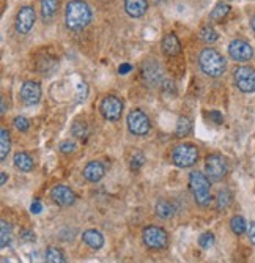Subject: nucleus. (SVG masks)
Wrapping results in <instances>:
<instances>
[{
    "instance_id": "72a5a7b5",
    "label": "nucleus",
    "mask_w": 255,
    "mask_h": 263,
    "mask_svg": "<svg viewBox=\"0 0 255 263\" xmlns=\"http://www.w3.org/2000/svg\"><path fill=\"white\" fill-rule=\"evenodd\" d=\"M87 93H88V87L85 82H79L78 84V101H84L85 98H87Z\"/></svg>"
},
{
    "instance_id": "423d86ee",
    "label": "nucleus",
    "mask_w": 255,
    "mask_h": 263,
    "mask_svg": "<svg viewBox=\"0 0 255 263\" xmlns=\"http://www.w3.org/2000/svg\"><path fill=\"white\" fill-rule=\"evenodd\" d=\"M128 128L134 136H145L152 128L150 118L140 109H134L128 114Z\"/></svg>"
},
{
    "instance_id": "f03ea898",
    "label": "nucleus",
    "mask_w": 255,
    "mask_h": 263,
    "mask_svg": "<svg viewBox=\"0 0 255 263\" xmlns=\"http://www.w3.org/2000/svg\"><path fill=\"white\" fill-rule=\"evenodd\" d=\"M198 67L206 76L219 78V76L226 73L227 63H226V59L222 57L216 49L206 48V49L202 51L200 56H198Z\"/></svg>"
},
{
    "instance_id": "4be33fe9",
    "label": "nucleus",
    "mask_w": 255,
    "mask_h": 263,
    "mask_svg": "<svg viewBox=\"0 0 255 263\" xmlns=\"http://www.w3.org/2000/svg\"><path fill=\"white\" fill-rule=\"evenodd\" d=\"M46 263H66L65 254L63 250L56 247V246H50L46 250Z\"/></svg>"
},
{
    "instance_id": "79ce46f5",
    "label": "nucleus",
    "mask_w": 255,
    "mask_h": 263,
    "mask_svg": "<svg viewBox=\"0 0 255 263\" xmlns=\"http://www.w3.org/2000/svg\"><path fill=\"white\" fill-rule=\"evenodd\" d=\"M252 29H254V32H255V15H254V18H252Z\"/></svg>"
},
{
    "instance_id": "412c9836",
    "label": "nucleus",
    "mask_w": 255,
    "mask_h": 263,
    "mask_svg": "<svg viewBox=\"0 0 255 263\" xmlns=\"http://www.w3.org/2000/svg\"><path fill=\"white\" fill-rule=\"evenodd\" d=\"M156 214L162 219H168L175 214V206L168 200H159L156 203Z\"/></svg>"
},
{
    "instance_id": "f3484780",
    "label": "nucleus",
    "mask_w": 255,
    "mask_h": 263,
    "mask_svg": "<svg viewBox=\"0 0 255 263\" xmlns=\"http://www.w3.org/2000/svg\"><path fill=\"white\" fill-rule=\"evenodd\" d=\"M82 241L94 250H98L104 246V236L101 235V232H98V230H94V228L85 230L82 233Z\"/></svg>"
},
{
    "instance_id": "ea45409f",
    "label": "nucleus",
    "mask_w": 255,
    "mask_h": 263,
    "mask_svg": "<svg viewBox=\"0 0 255 263\" xmlns=\"http://www.w3.org/2000/svg\"><path fill=\"white\" fill-rule=\"evenodd\" d=\"M22 238L27 239V241H35V235L28 232V230H26V232H22Z\"/></svg>"
},
{
    "instance_id": "9d476101",
    "label": "nucleus",
    "mask_w": 255,
    "mask_h": 263,
    "mask_svg": "<svg viewBox=\"0 0 255 263\" xmlns=\"http://www.w3.org/2000/svg\"><path fill=\"white\" fill-rule=\"evenodd\" d=\"M14 26H16V30L19 32V34H22V35L28 34L32 27L35 26V10L28 5L20 8L16 15Z\"/></svg>"
},
{
    "instance_id": "7ed1b4c3",
    "label": "nucleus",
    "mask_w": 255,
    "mask_h": 263,
    "mask_svg": "<svg viewBox=\"0 0 255 263\" xmlns=\"http://www.w3.org/2000/svg\"><path fill=\"white\" fill-rule=\"evenodd\" d=\"M189 188L194 195V200L200 206H208L211 203V186L210 180L204 172L194 170L189 175Z\"/></svg>"
},
{
    "instance_id": "1a4fd4ad",
    "label": "nucleus",
    "mask_w": 255,
    "mask_h": 263,
    "mask_svg": "<svg viewBox=\"0 0 255 263\" xmlns=\"http://www.w3.org/2000/svg\"><path fill=\"white\" fill-rule=\"evenodd\" d=\"M233 79L242 93L255 92V70L250 67H238L233 73Z\"/></svg>"
},
{
    "instance_id": "6e6552de",
    "label": "nucleus",
    "mask_w": 255,
    "mask_h": 263,
    "mask_svg": "<svg viewBox=\"0 0 255 263\" xmlns=\"http://www.w3.org/2000/svg\"><path fill=\"white\" fill-rule=\"evenodd\" d=\"M100 111L106 120L116 122V120L122 118V114H123V101L120 98L109 95V96L102 98V101L100 104Z\"/></svg>"
},
{
    "instance_id": "e433bc0d",
    "label": "nucleus",
    "mask_w": 255,
    "mask_h": 263,
    "mask_svg": "<svg viewBox=\"0 0 255 263\" xmlns=\"http://www.w3.org/2000/svg\"><path fill=\"white\" fill-rule=\"evenodd\" d=\"M41 203L38 202V200H35L34 203H32V206H30V211L32 213H35V214H38V213H41Z\"/></svg>"
},
{
    "instance_id": "a19ab883",
    "label": "nucleus",
    "mask_w": 255,
    "mask_h": 263,
    "mask_svg": "<svg viewBox=\"0 0 255 263\" xmlns=\"http://www.w3.org/2000/svg\"><path fill=\"white\" fill-rule=\"evenodd\" d=\"M6 178H8V177H6V173L2 172V180H0V184H5V183H6Z\"/></svg>"
},
{
    "instance_id": "dca6fc26",
    "label": "nucleus",
    "mask_w": 255,
    "mask_h": 263,
    "mask_svg": "<svg viewBox=\"0 0 255 263\" xmlns=\"http://www.w3.org/2000/svg\"><path fill=\"white\" fill-rule=\"evenodd\" d=\"M124 10L131 18H142L148 10V2L146 0H124Z\"/></svg>"
},
{
    "instance_id": "c85d7f7f",
    "label": "nucleus",
    "mask_w": 255,
    "mask_h": 263,
    "mask_svg": "<svg viewBox=\"0 0 255 263\" xmlns=\"http://www.w3.org/2000/svg\"><path fill=\"white\" fill-rule=\"evenodd\" d=\"M200 38L204 40L205 43H210L211 45V43H214L218 40V34L212 27L205 26V27H202V30H200Z\"/></svg>"
},
{
    "instance_id": "aec40b11",
    "label": "nucleus",
    "mask_w": 255,
    "mask_h": 263,
    "mask_svg": "<svg viewBox=\"0 0 255 263\" xmlns=\"http://www.w3.org/2000/svg\"><path fill=\"white\" fill-rule=\"evenodd\" d=\"M58 10V0H41V16L44 21H49Z\"/></svg>"
},
{
    "instance_id": "ddd939ff",
    "label": "nucleus",
    "mask_w": 255,
    "mask_h": 263,
    "mask_svg": "<svg viewBox=\"0 0 255 263\" xmlns=\"http://www.w3.org/2000/svg\"><path fill=\"white\" fill-rule=\"evenodd\" d=\"M50 197L58 206H71L76 202V194L63 184H57L50 189Z\"/></svg>"
},
{
    "instance_id": "7c9ffc66",
    "label": "nucleus",
    "mask_w": 255,
    "mask_h": 263,
    "mask_svg": "<svg viewBox=\"0 0 255 263\" xmlns=\"http://www.w3.org/2000/svg\"><path fill=\"white\" fill-rule=\"evenodd\" d=\"M198 244L202 246V249H210L212 244H214V235H212L211 232H205L204 235H200Z\"/></svg>"
},
{
    "instance_id": "20e7f679",
    "label": "nucleus",
    "mask_w": 255,
    "mask_h": 263,
    "mask_svg": "<svg viewBox=\"0 0 255 263\" xmlns=\"http://www.w3.org/2000/svg\"><path fill=\"white\" fill-rule=\"evenodd\" d=\"M198 161V150L192 144L176 145L172 151V162L178 167H190Z\"/></svg>"
},
{
    "instance_id": "58836bf2",
    "label": "nucleus",
    "mask_w": 255,
    "mask_h": 263,
    "mask_svg": "<svg viewBox=\"0 0 255 263\" xmlns=\"http://www.w3.org/2000/svg\"><path fill=\"white\" fill-rule=\"evenodd\" d=\"M130 71H131V65H128V63L122 65V67L118 68V73L120 74H126V73H130Z\"/></svg>"
},
{
    "instance_id": "b1692460",
    "label": "nucleus",
    "mask_w": 255,
    "mask_h": 263,
    "mask_svg": "<svg viewBox=\"0 0 255 263\" xmlns=\"http://www.w3.org/2000/svg\"><path fill=\"white\" fill-rule=\"evenodd\" d=\"M190 131H192V122L188 118V117H180L178 123H176V137H184L188 134H190Z\"/></svg>"
},
{
    "instance_id": "f704fd0d",
    "label": "nucleus",
    "mask_w": 255,
    "mask_h": 263,
    "mask_svg": "<svg viewBox=\"0 0 255 263\" xmlns=\"http://www.w3.org/2000/svg\"><path fill=\"white\" fill-rule=\"evenodd\" d=\"M74 150H76V144L74 142H71V140H65V142H62V145H60V151L62 153H72Z\"/></svg>"
},
{
    "instance_id": "a211bd4d",
    "label": "nucleus",
    "mask_w": 255,
    "mask_h": 263,
    "mask_svg": "<svg viewBox=\"0 0 255 263\" xmlns=\"http://www.w3.org/2000/svg\"><path fill=\"white\" fill-rule=\"evenodd\" d=\"M162 49L167 56H176L182 51V45H180V40L175 34H168L162 40Z\"/></svg>"
},
{
    "instance_id": "f8f14e48",
    "label": "nucleus",
    "mask_w": 255,
    "mask_h": 263,
    "mask_svg": "<svg viewBox=\"0 0 255 263\" xmlns=\"http://www.w3.org/2000/svg\"><path fill=\"white\" fill-rule=\"evenodd\" d=\"M20 100L27 106H34L41 100V87L38 82L26 81L20 87Z\"/></svg>"
},
{
    "instance_id": "393cba45",
    "label": "nucleus",
    "mask_w": 255,
    "mask_h": 263,
    "mask_svg": "<svg viewBox=\"0 0 255 263\" xmlns=\"http://www.w3.org/2000/svg\"><path fill=\"white\" fill-rule=\"evenodd\" d=\"M230 228L233 233L236 235H242L244 232L248 230V224H246V219L242 216H233L232 221H230Z\"/></svg>"
},
{
    "instance_id": "5701e85b",
    "label": "nucleus",
    "mask_w": 255,
    "mask_h": 263,
    "mask_svg": "<svg viewBox=\"0 0 255 263\" xmlns=\"http://www.w3.org/2000/svg\"><path fill=\"white\" fill-rule=\"evenodd\" d=\"M10 145H12V140H10L8 129L2 128V129H0V159H2V161L8 156Z\"/></svg>"
},
{
    "instance_id": "6ab92c4d",
    "label": "nucleus",
    "mask_w": 255,
    "mask_h": 263,
    "mask_svg": "<svg viewBox=\"0 0 255 263\" xmlns=\"http://www.w3.org/2000/svg\"><path fill=\"white\" fill-rule=\"evenodd\" d=\"M14 166L20 170V172H32L34 170V159L30 158V155L24 151H19L14 155Z\"/></svg>"
},
{
    "instance_id": "2eb2a0df",
    "label": "nucleus",
    "mask_w": 255,
    "mask_h": 263,
    "mask_svg": "<svg viewBox=\"0 0 255 263\" xmlns=\"http://www.w3.org/2000/svg\"><path fill=\"white\" fill-rule=\"evenodd\" d=\"M104 173H106V169L102 166V162L100 161H92L84 167V178L92 183L100 181L104 177Z\"/></svg>"
},
{
    "instance_id": "cd10ccee",
    "label": "nucleus",
    "mask_w": 255,
    "mask_h": 263,
    "mask_svg": "<svg viewBox=\"0 0 255 263\" xmlns=\"http://www.w3.org/2000/svg\"><path fill=\"white\" fill-rule=\"evenodd\" d=\"M230 202H232V194H230V191H227V189L219 191V194H218V197H216L218 210H226V208L230 205Z\"/></svg>"
},
{
    "instance_id": "2f4dec72",
    "label": "nucleus",
    "mask_w": 255,
    "mask_h": 263,
    "mask_svg": "<svg viewBox=\"0 0 255 263\" xmlns=\"http://www.w3.org/2000/svg\"><path fill=\"white\" fill-rule=\"evenodd\" d=\"M72 133H74V136L84 139L85 136H87V126H85V123H82V122H76L72 125Z\"/></svg>"
},
{
    "instance_id": "a878e982",
    "label": "nucleus",
    "mask_w": 255,
    "mask_h": 263,
    "mask_svg": "<svg viewBox=\"0 0 255 263\" xmlns=\"http://www.w3.org/2000/svg\"><path fill=\"white\" fill-rule=\"evenodd\" d=\"M0 228H2V232H0V244H2V247H6L10 244V239H12L13 228L5 221V219L0 221Z\"/></svg>"
},
{
    "instance_id": "c9c22d12",
    "label": "nucleus",
    "mask_w": 255,
    "mask_h": 263,
    "mask_svg": "<svg viewBox=\"0 0 255 263\" xmlns=\"http://www.w3.org/2000/svg\"><path fill=\"white\" fill-rule=\"evenodd\" d=\"M248 236L250 239V243L255 246V222H250L248 227Z\"/></svg>"
},
{
    "instance_id": "9b49d317",
    "label": "nucleus",
    "mask_w": 255,
    "mask_h": 263,
    "mask_svg": "<svg viewBox=\"0 0 255 263\" xmlns=\"http://www.w3.org/2000/svg\"><path fill=\"white\" fill-rule=\"evenodd\" d=\"M228 54L233 60L236 62H248L254 57V49L248 41L242 40H233L228 45Z\"/></svg>"
},
{
    "instance_id": "f257e3e1",
    "label": "nucleus",
    "mask_w": 255,
    "mask_h": 263,
    "mask_svg": "<svg viewBox=\"0 0 255 263\" xmlns=\"http://www.w3.org/2000/svg\"><path fill=\"white\" fill-rule=\"evenodd\" d=\"M92 10L82 0H71L65 10V23L66 27L72 32H80L90 24Z\"/></svg>"
},
{
    "instance_id": "4c0bfd02",
    "label": "nucleus",
    "mask_w": 255,
    "mask_h": 263,
    "mask_svg": "<svg viewBox=\"0 0 255 263\" xmlns=\"http://www.w3.org/2000/svg\"><path fill=\"white\" fill-rule=\"evenodd\" d=\"M210 115H211L212 118H214V122H216V123H219V125H220L222 122H224V118H222V115H220L219 112H211Z\"/></svg>"
},
{
    "instance_id": "473e14b6",
    "label": "nucleus",
    "mask_w": 255,
    "mask_h": 263,
    "mask_svg": "<svg viewBox=\"0 0 255 263\" xmlns=\"http://www.w3.org/2000/svg\"><path fill=\"white\" fill-rule=\"evenodd\" d=\"M14 126H16V129L18 131H20V133H24V131H27L28 129V122H27V118H24V117H16L14 118Z\"/></svg>"
},
{
    "instance_id": "4468645a",
    "label": "nucleus",
    "mask_w": 255,
    "mask_h": 263,
    "mask_svg": "<svg viewBox=\"0 0 255 263\" xmlns=\"http://www.w3.org/2000/svg\"><path fill=\"white\" fill-rule=\"evenodd\" d=\"M142 76H144L145 84L158 85V84H161V81H162V70L154 60H148V62L144 63V67H142Z\"/></svg>"
},
{
    "instance_id": "39448f33",
    "label": "nucleus",
    "mask_w": 255,
    "mask_h": 263,
    "mask_svg": "<svg viewBox=\"0 0 255 263\" xmlns=\"http://www.w3.org/2000/svg\"><path fill=\"white\" fill-rule=\"evenodd\" d=\"M142 239H144V244L150 249L159 250V249H164L168 243V236L167 232L161 227H156V225H148L144 228L142 232Z\"/></svg>"
},
{
    "instance_id": "bb28decb",
    "label": "nucleus",
    "mask_w": 255,
    "mask_h": 263,
    "mask_svg": "<svg viewBox=\"0 0 255 263\" xmlns=\"http://www.w3.org/2000/svg\"><path fill=\"white\" fill-rule=\"evenodd\" d=\"M228 13H230V7L227 4H218L214 8H212V12L210 13V19L211 21H220V19H224Z\"/></svg>"
},
{
    "instance_id": "c756f323",
    "label": "nucleus",
    "mask_w": 255,
    "mask_h": 263,
    "mask_svg": "<svg viewBox=\"0 0 255 263\" xmlns=\"http://www.w3.org/2000/svg\"><path fill=\"white\" fill-rule=\"evenodd\" d=\"M144 164H145V155L142 151H136L132 155V158H131V164H130L131 169L132 170H139Z\"/></svg>"
},
{
    "instance_id": "0eeeda50",
    "label": "nucleus",
    "mask_w": 255,
    "mask_h": 263,
    "mask_svg": "<svg viewBox=\"0 0 255 263\" xmlns=\"http://www.w3.org/2000/svg\"><path fill=\"white\" fill-rule=\"evenodd\" d=\"M205 169L210 180L219 181L227 175L228 164L222 155H210L206 156V161H205Z\"/></svg>"
}]
</instances>
